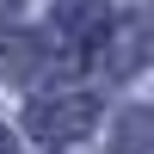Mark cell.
Here are the masks:
<instances>
[{
    "label": "cell",
    "instance_id": "6da1fadb",
    "mask_svg": "<svg viewBox=\"0 0 154 154\" xmlns=\"http://www.w3.org/2000/svg\"><path fill=\"white\" fill-rule=\"evenodd\" d=\"M31 130L43 136V142H74V136L93 130V99H86V93L37 99V105H31Z\"/></svg>",
    "mask_w": 154,
    "mask_h": 154
},
{
    "label": "cell",
    "instance_id": "7a4b0ae2",
    "mask_svg": "<svg viewBox=\"0 0 154 154\" xmlns=\"http://www.w3.org/2000/svg\"><path fill=\"white\" fill-rule=\"evenodd\" d=\"M19 43H25V37H0V68H12V74H25L37 62V49H19Z\"/></svg>",
    "mask_w": 154,
    "mask_h": 154
},
{
    "label": "cell",
    "instance_id": "3957f363",
    "mask_svg": "<svg viewBox=\"0 0 154 154\" xmlns=\"http://www.w3.org/2000/svg\"><path fill=\"white\" fill-rule=\"evenodd\" d=\"M0 154H12V142H6V130H0Z\"/></svg>",
    "mask_w": 154,
    "mask_h": 154
}]
</instances>
